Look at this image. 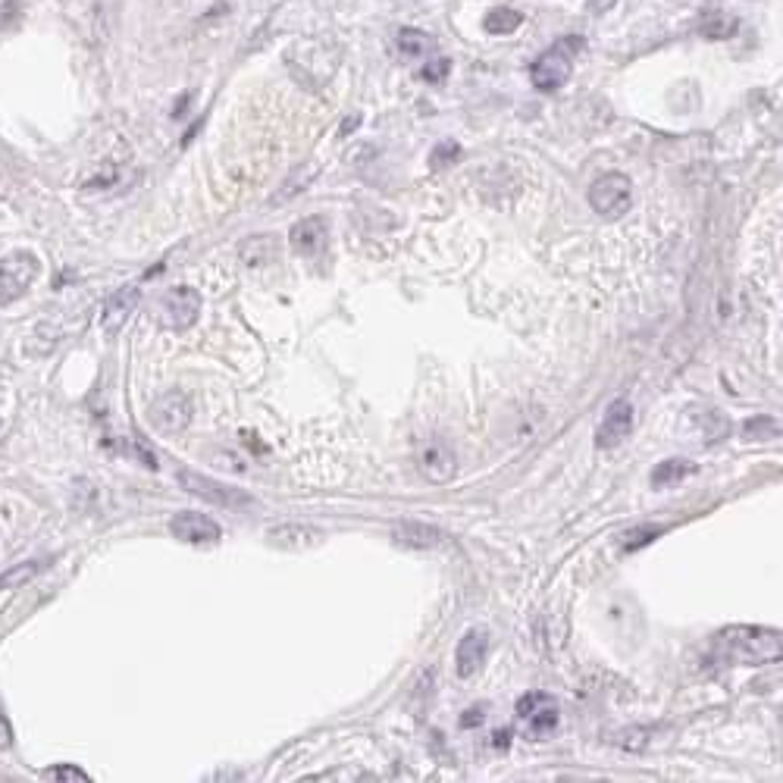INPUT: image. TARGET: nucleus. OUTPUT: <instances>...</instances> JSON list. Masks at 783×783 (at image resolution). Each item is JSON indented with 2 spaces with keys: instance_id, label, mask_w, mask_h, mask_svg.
Returning <instances> with one entry per match:
<instances>
[{
  "instance_id": "nucleus-1",
  "label": "nucleus",
  "mask_w": 783,
  "mask_h": 783,
  "mask_svg": "<svg viewBox=\"0 0 783 783\" xmlns=\"http://www.w3.org/2000/svg\"><path fill=\"white\" fill-rule=\"evenodd\" d=\"M718 652L737 664H774L783 658V636L774 627L737 624L724 627L715 639Z\"/></svg>"
},
{
  "instance_id": "nucleus-2",
  "label": "nucleus",
  "mask_w": 783,
  "mask_h": 783,
  "mask_svg": "<svg viewBox=\"0 0 783 783\" xmlns=\"http://www.w3.org/2000/svg\"><path fill=\"white\" fill-rule=\"evenodd\" d=\"M176 477H179V486H182L185 492H192V495L201 498V502H210V505H217V508L245 511V508H254V505H257L251 492H245V489H239V486H226V483H220V480H210V477H204V473H198V470H179Z\"/></svg>"
},
{
  "instance_id": "nucleus-3",
  "label": "nucleus",
  "mask_w": 783,
  "mask_h": 783,
  "mask_svg": "<svg viewBox=\"0 0 783 783\" xmlns=\"http://www.w3.org/2000/svg\"><path fill=\"white\" fill-rule=\"evenodd\" d=\"M633 204V182L624 173H605L589 185V207L602 220H621Z\"/></svg>"
},
{
  "instance_id": "nucleus-4",
  "label": "nucleus",
  "mask_w": 783,
  "mask_h": 783,
  "mask_svg": "<svg viewBox=\"0 0 783 783\" xmlns=\"http://www.w3.org/2000/svg\"><path fill=\"white\" fill-rule=\"evenodd\" d=\"M41 264L38 257L29 251H13L0 260V307H10L32 289V282L38 279Z\"/></svg>"
},
{
  "instance_id": "nucleus-5",
  "label": "nucleus",
  "mask_w": 783,
  "mask_h": 783,
  "mask_svg": "<svg viewBox=\"0 0 783 783\" xmlns=\"http://www.w3.org/2000/svg\"><path fill=\"white\" fill-rule=\"evenodd\" d=\"M201 317V295L192 286H176L170 289L157 304V320L163 329L185 332L192 329Z\"/></svg>"
},
{
  "instance_id": "nucleus-6",
  "label": "nucleus",
  "mask_w": 783,
  "mask_h": 783,
  "mask_svg": "<svg viewBox=\"0 0 783 783\" xmlns=\"http://www.w3.org/2000/svg\"><path fill=\"white\" fill-rule=\"evenodd\" d=\"M192 398H188L182 389H170V392H163L154 405H151V411H148V420H151V426L157 433H163V436H179L188 423H192Z\"/></svg>"
},
{
  "instance_id": "nucleus-7",
  "label": "nucleus",
  "mask_w": 783,
  "mask_h": 783,
  "mask_svg": "<svg viewBox=\"0 0 783 783\" xmlns=\"http://www.w3.org/2000/svg\"><path fill=\"white\" fill-rule=\"evenodd\" d=\"M417 464H420L423 477L430 480V483H452V480L458 477V455H455V448L448 445L445 439H439V436L426 439V442L420 445Z\"/></svg>"
},
{
  "instance_id": "nucleus-8",
  "label": "nucleus",
  "mask_w": 783,
  "mask_h": 783,
  "mask_svg": "<svg viewBox=\"0 0 783 783\" xmlns=\"http://www.w3.org/2000/svg\"><path fill=\"white\" fill-rule=\"evenodd\" d=\"M574 73V63H571V54L564 51V47H552V51H545L536 57V63L530 66V79L539 91H558L567 79H571Z\"/></svg>"
},
{
  "instance_id": "nucleus-9",
  "label": "nucleus",
  "mask_w": 783,
  "mask_h": 783,
  "mask_svg": "<svg viewBox=\"0 0 783 783\" xmlns=\"http://www.w3.org/2000/svg\"><path fill=\"white\" fill-rule=\"evenodd\" d=\"M170 533L179 542H188V545H213L223 536L217 520H213L210 514H201V511H179L170 520Z\"/></svg>"
},
{
  "instance_id": "nucleus-10",
  "label": "nucleus",
  "mask_w": 783,
  "mask_h": 783,
  "mask_svg": "<svg viewBox=\"0 0 783 783\" xmlns=\"http://www.w3.org/2000/svg\"><path fill=\"white\" fill-rule=\"evenodd\" d=\"M633 430V405L627 398H618L614 405L605 411L599 430H596V445L599 448H618Z\"/></svg>"
},
{
  "instance_id": "nucleus-11",
  "label": "nucleus",
  "mask_w": 783,
  "mask_h": 783,
  "mask_svg": "<svg viewBox=\"0 0 783 783\" xmlns=\"http://www.w3.org/2000/svg\"><path fill=\"white\" fill-rule=\"evenodd\" d=\"M517 715L530 721V733H536V737H549L558 727V705L545 693H527L517 702Z\"/></svg>"
},
{
  "instance_id": "nucleus-12",
  "label": "nucleus",
  "mask_w": 783,
  "mask_h": 783,
  "mask_svg": "<svg viewBox=\"0 0 783 783\" xmlns=\"http://www.w3.org/2000/svg\"><path fill=\"white\" fill-rule=\"evenodd\" d=\"M138 301H141V289L138 286H123V289H116L107 301H104V307H101V329L107 332V336H116L126 323H129V317H132V311L138 307Z\"/></svg>"
},
{
  "instance_id": "nucleus-13",
  "label": "nucleus",
  "mask_w": 783,
  "mask_h": 783,
  "mask_svg": "<svg viewBox=\"0 0 783 783\" xmlns=\"http://www.w3.org/2000/svg\"><path fill=\"white\" fill-rule=\"evenodd\" d=\"M486 655H489V630H486V627L467 630V636H461L458 652H455L458 677H461V680H470V677L486 664Z\"/></svg>"
},
{
  "instance_id": "nucleus-14",
  "label": "nucleus",
  "mask_w": 783,
  "mask_h": 783,
  "mask_svg": "<svg viewBox=\"0 0 783 783\" xmlns=\"http://www.w3.org/2000/svg\"><path fill=\"white\" fill-rule=\"evenodd\" d=\"M289 245L295 254L301 257H314L320 254V248L326 245V220L323 217H304L292 226L289 232Z\"/></svg>"
},
{
  "instance_id": "nucleus-15",
  "label": "nucleus",
  "mask_w": 783,
  "mask_h": 783,
  "mask_svg": "<svg viewBox=\"0 0 783 783\" xmlns=\"http://www.w3.org/2000/svg\"><path fill=\"white\" fill-rule=\"evenodd\" d=\"M392 539L401 545V549H436L442 542V530L420 524V520H398L392 527Z\"/></svg>"
},
{
  "instance_id": "nucleus-16",
  "label": "nucleus",
  "mask_w": 783,
  "mask_h": 783,
  "mask_svg": "<svg viewBox=\"0 0 783 783\" xmlns=\"http://www.w3.org/2000/svg\"><path fill=\"white\" fill-rule=\"evenodd\" d=\"M267 536H270V542L276 545V549H286V552H304V549H311V545H317L323 539L320 530L307 527V524H279Z\"/></svg>"
},
{
  "instance_id": "nucleus-17",
  "label": "nucleus",
  "mask_w": 783,
  "mask_h": 783,
  "mask_svg": "<svg viewBox=\"0 0 783 783\" xmlns=\"http://www.w3.org/2000/svg\"><path fill=\"white\" fill-rule=\"evenodd\" d=\"M276 239L273 235H251V239L242 242L239 254L248 267H260V264H270V260H276Z\"/></svg>"
},
{
  "instance_id": "nucleus-18",
  "label": "nucleus",
  "mask_w": 783,
  "mask_h": 783,
  "mask_svg": "<svg viewBox=\"0 0 783 783\" xmlns=\"http://www.w3.org/2000/svg\"><path fill=\"white\" fill-rule=\"evenodd\" d=\"M483 26H486L489 35H511V32H517L520 26H524V16H520L517 10H511V7H495V10L486 13Z\"/></svg>"
},
{
  "instance_id": "nucleus-19",
  "label": "nucleus",
  "mask_w": 783,
  "mask_h": 783,
  "mask_svg": "<svg viewBox=\"0 0 783 783\" xmlns=\"http://www.w3.org/2000/svg\"><path fill=\"white\" fill-rule=\"evenodd\" d=\"M398 51L405 57H423V54L436 51V44H433L430 35L420 32V29H401L398 32Z\"/></svg>"
},
{
  "instance_id": "nucleus-20",
  "label": "nucleus",
  "mask_w": 783,
  "mask_h": 783,
  "mask_svg": "<svg viewBox=\"0 0 783 783\" xmlns=\"http://www.w3.org/2000/svg\"><path fill=\"white\" fill-rule=\"evenodd\" d=\"M693 467L680 461V458H671V461H661L655 470H652V486H674L680 483L683 477H690Z\"/></svg>"
},
{
  "instance_id": "nucleus-21",
  "label": "nucleus",
  "mask_w": 783,
  "mask_h": 783,
  "mask_svg": "<svg viewBox=\"0 0 783 783\" xmlns=\"http://www.w3.org/2000/svg\"><path fill=\"white\" fill-rule=\"evenodd\" d=\"M44 571V561H26V564H16L10 571L0 574V589H16V586H26L29 580H35Z\"/></svg>"
},
{
  "instance_id": "nucleus-22",
  "label": "nucleus",
  "mask_w": 783,
  "mask_h": 783,
  "mask_svg": "<svg viewBox=\"0 0 783 783\" xmlns=\"http://www.w3.org/2000/svg\"><path fill=\"white\" fill-rule=\"evenodd\" d=\"M780 423L774 417H752L743 423V439H777Z\"/></svg>"
},
{
  "instance_id": "nucleus-23",
  "label": "nucleus",
  "mask_w": 783,
  "mask_h": 783,
  "mask_svg": "<svg viewBox=\"0 0 783 783\" xmlns=\"http://www.w3.org/2000/svg\"><path fill=\"white\" fill-rule=\"evenodd\" d=\"M41 777L44 780H66V783H88L91 777L82 771V768H76V765H57V768H47V771H41Z\"/></svg>"
},
{
  "instance_id": "nucleus-24",
  "label": "nucleus",
  "mask_w": 783,
  "mask_h": 783,
  "mask_svg": "<svg viewBox=\"0 0 783 783\" xmlns=\"http://www.w3.org/2000/svg\"><path fill=\"white\" fill-rule=\"evenodd\" d=\"M733 32H737V22H733V19H724V16L708 19L705 26H702V35H705V38H730Z\"/></svg>"
},
{
  "instance_id": "nucleus-25",
  "label": "nucleus",
  "mask_w": 783,
  "mask_h": 783,
  "mask_svg": "<svg viewBox=\"0 0 783 783\" xmlns=\"http://www.w3.org/2000/svg\"><path fill=\"white\" fill-rule=\"evenodd\" d=\"M658 533H661L658 527H636V530H630V533L624 536V549H627V552H633V549H643V545H646V542H652Z\"/></svg>"
},
{
  "instance_id": "nucleus-26",
  "label": "nucleus",
  "mask_w": 783,
  "mask_h": 783,
  "mask_svg": "<svg viewBox=\"0 0 783 783\" xmlns=\"http://www.w3.org/2000/svg\"><path fill=\"white\" fill-rule=\"evenodd\" d=\"M448 69H452V63H448L445 57H439V60H433V63H426V66H423V79H426V82H433V85H439V82H445Z\"/></svg>"
},
{
  "instance_id": "nucleus-27",
  "label": "nucleus",
  "mask_w": 783,
  "mask_h": 783,
  "mask_svg": "<svg viewBox=\"0 0 783 783\" xmlns=\"http://www.w3.org/2000/svg\"><path fill=\"white\" fill-rule=\"evenodd\" d=\"M10 746H13V727H10V721H7L4 711H0V752L10 749Z\"/></svg>"
},
{
  "instance_id": "nucleus-28",
  "label": "nucleus",
  "mask_w": 783,
  "mask_h": 783,
  "mask_svg": "<svg viewBox=\"0 0 783 783\" xmlns=\"http://www.w3.org/2000/svg\"><path fill=\"white\" fill-rule=\"evenodd\" d=\"M480 721H483V708H470V715H464V718H461V724H464V727H477Z\"/></svg>"
},
{
  "instance_id": "nucleus-29",
  "label": "nucleus",
  "mask_w": 783,
  "mask_h": 783,
  "mask_svg": "<svg viewBox=\"0 0 783 783\" xmlns=\"http://www.w3.org/2000/svg\"><path fill=\"white\" fill-rule=\"evenodd\" d=\"M614 4H618V0H592L589 10H592V13H605V10L614 7Z\"/></svg>"
},
{
  "instance_id": "nucleus-30",
  "label": "nucleus",
  "mask_w": 783,
  "mask_h": 783,
  "mask_svg": "<svg viewBox=\"0 0 783 783\" xmlns=\"http://www.w3.org/2000/svg\"><path fill=\"white\" fill-rule=\"evenodd\" d=\"M492 743H495V746H498V749H505V746H508V743H511V733H508V730H498V733H495V740H492Z\"/></svg>"
}]
</instances>
